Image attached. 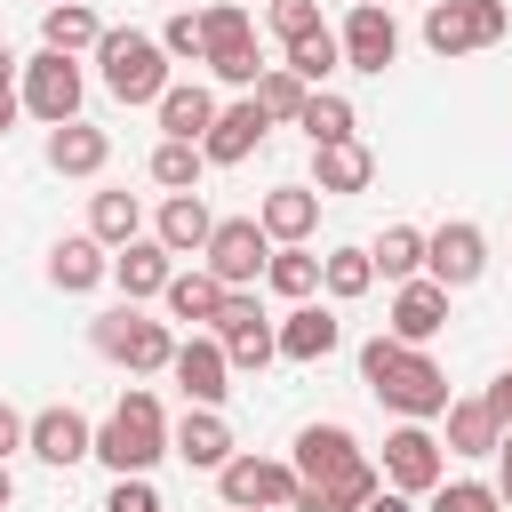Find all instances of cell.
Returning <instances> with one entry per match:
<instances>
[{
	"label": "cell",
	"mask_w": 512,
	"mask_h": 512,
	"mask_svg": "<svg viewBox=\"0 0 512 512\" xmlns=\"http://www.w3.org/2000/svg\"><path fill=\"white\" fill-rule=\"evenodd\" d=\"M144 168H152V184H160V192H200V176H208V152H200V144H176V136H160Z\"/></svg>",
	"instance_id": "36"
},
{
	"label": "cell",
	"mask_w": 512,
	"mask_h": 512,
	"mask_svg": "<svg viewBox=\"0 0 512 512\" xmlns=\"http://www.w3.org/2000/svg\"><path fill=\"white\" fill-rule=\"evenodd\" d=\"M384 488V464H352V472H336V480H304L296 488V504L288 512H368V496Z\"/></svg>",
	"instance_id": "24"
},
{
	"label": "cell",
	"mask_w": 512,
	"mask_h": 512,
	"mask_svg": "<svg viewBox=\"0 0 512 512\" xmlns=\"http://www.w3.org/2000/svg\"><path fill=\"white\" fill-rule=\"evenodd\" d=\"M424 512H504V496H496L488 480H440V488L424 496Z\"/></svg>",
	"instance_id": "40"
},
{
	"label": "cell",
	"mask_w": 512,
	"mask_h": 512,
	"mask_svg": "<svg viewBox=\"0 0 512 512\" xmlns=\"http://www.w3.org/2000/svg\"><path fill=\"white\" fill-rule=\"evenodd\" d=\"M496 464H504V472H512V432H504V448H496Z\"/></svg>",
	"instance_id": "51"
},
{
	"label": "cell",
	"mask_w": 512,
	"mask_h": 512,
	"mask_svg": "<svg viewBox=\"0 0 512 512\" xmlns=\"http://www.w3.org/2000/svg\"><path fill=\"white\" fill-rule=\"evenodd\" d=\"M48 280H56L64 296H88V288L112 280V248H104L96 232H64V240L48 248Z\"/></svg>",
	"instance_id": "20"
},
{
	"label": "cell",
	"mask_w": 512,
	"mask_h": 512,
	"mask_svg": "<svg viewBox=\"0 0 512 512\" xmlns=\"http://www.w3.org/2000/svg\"><path fill=\"white\" fill-rule=\"evenodd\" d=\"M296 128H304V136H312V152H320V144H352L360 112H352V104H344L336 88H312V96H304V120H296Z\"/></svg>",
	"instance_id": "35"
},
{
	"label": "cell",
	"mask_w": 512,
	"mask_h": 512,
	"mask_svg": "<svg viewBox=\"0 0 512 512\" xmlns=\"http://www.w3.org/2000/svg\"><path fill=\"white\" fill-rule=\"evenodd\" d=\"M48 8H56V0H48Z\"/></svg>",
	"instance_id": "54"
},
{
	"label": "cell",
	"mask_w": 512,
	"mask_h": 512,
	"mask_svg": "<svg viewBox=\"0 0 512 512\" xmlns=\"http://www.w3.org/2000/svg\"><path fill=\"white\" fill-rule=\"evenodd\" d=\"M208 336L224 344L232 376H240V368H264V360H280V320H264V304H256L248 288H232V296H224V312H216V328H208Z\"/></svg>",
	"instance_id": "9"
},
{
	"label": "cell",
	"mask_w": 512,
	"mask_h": 512,
	"mask_svg": "<svg viewBox=\"0 0 512 512\" xmlns=\"http://www.w3.org/2000/svg\"><path fill=\"white\" fill-rule=\"evenodd\" d=\"M480 400H488V408H496V424H504V432H512V368H504V376H496V384H488V392H480Z\"/></svg>",
	"instance_id": "45"
},
{
	"label": "cell",
	"mask_w": 512,
	"mask_h": 512,
	"mask_svg": "<svg viewBox=\"0 0 512 512\" xmlns=\"http://www.w3.org/2000/svg\"><path fill=\"white\" fill-rule=\"evenodd\" d=\"M440 328H448V288H440L432 272H424V280H400V288H392V320H384V336H400V344L424 352Z\"/></svg>",
	"instance_id": "14"
},
{
	"label": "cell",
	"mask_w": 512,
	"mask_h": 512,
	"mask_svg": "<svg viewBox=\"0 0 512 512\" xmlns=\"http://www.w3.org/2000/svg\"><path fill=\"white\" fill-rule=\"evenodd\" d=\"M424 272H432L440 288H472V280L488 272V232H480L472 216L432 224V232H424Z\"/></svg>",
	"instance_id": "11"
},
{
	"label": "cell",
	"mask_w": 512,
	"mask_h": 512,
	"mask_svg": "<svg viewBox=\"0 0 512 512\" xmlns=\"http://www.w3.org/2000/svg\"><path fill=\"white\" fill-rule=\"evenodd\" d=\"M288 72H296L304 88H320L328 72H344V40H336V32H312V40H296V48H288Z\"/></svg>",
	"instance_id": "39"
},
{
	"label": "cell",
	"mask_w": 512,
	"mask_h": 512,
	"mask_svg": "<svg viewBox=\"0 0 512 512\" xmlns=\"http://www.w3.org/2000/svg\"><path fill=\"white\" fill-rule=\"evenodd\" d=\"M88 344H96L104 360H120L128 376H160V368L176 360V328H168V320H144L136 304H120V312H96Z\"/></svg>",
	"instance_id": "4"
},
{
	"label": "cell",
	"mask_w": 512,
	"mask_h": 512,
	"mask_svg": "<svg viewBox=\"0 0 512 512\" xmlns=\"http://www.w3.org/2000/svg\"><path fill=\"white\" fill-rule=\"evenodd\" d=\"M168 376H176V392H184V408H224V392H232V360H224V344H216L208 328H192V336L176 344V360H168Z\"/></svg>",
	"instance_id": "13"
},
{
	"label": "cell",
	"mask_w": 512,
	"mask_h": 512,
	"mask_svg": "<svg viewBox=\"0 0 512 512\" xmlns=\"http://www.w3.org/2000/svg\"><path fill=\"white\" fill-rule=\"evenodd\" d=\"M96 72H104V88L120 96V104H160L168 96V48H160V32H104V48H96Z\"/></svg>",
	"instance_id": "3"
},
{
	"label": "cell",
	"mask_w": 512,
	"mask_h": 512,
	"mask_svg": "<svg viewBox=\"0 0 512 512\" xmlns=\"http://www.w3.org/2000/svg\"><path fill=\"white\" fill-rule=\"evenodd\" d=\"M104 512H160V488H152V472H128V480H112Z\"/></svg>",
	"instance_id": "43"
},
{
	"label": "cell",
	"mask_w": 512,
	"mask_h": 512,
	"mask_svg": "<svg viewBox=\"0 0 512 512\" xmlns=\"http://www.w3.org/2000/svg\"><path fill=\"white\" fill-rule=\"evenodd\" d=\"M496 40H512L504 0H432L424 8V48L432 56H472V48H496Z\"/></svg>",
	"instance_id": "5"
},
{
	"label": "cell",
	"mask_w": 512,
	"mask_h": 512,
	"mask_svg": "<svg viewBox=\"0 0 512 512\" xmlns=\"http://www.w3.org/2000/svg\"><path fill=\"white\" fill-rule=\"evenodd\" d=\"M368 256H376V272L400 288V280H424V232L416 224H384L376 240H368Z\"/></svg>",
	"instance_id": "34"
},
{
	"label": "cell",
	"mask_w": 512,
	"mask_h": 512,
	"mask_svg": "<svg viewBox=\"0 0 512 512\" xmlns=\"http://www.w3.org/2000/svg\"><path fill=\"white\" fill-rule=\"evenodd\" d=\"M264 128H272V120L256 112V96H240V104H224V112H216V128L200 136V152H208V168H240V160H248V152L264 144Z\"/></svg>",
	"instance_id": "22"
},
{
	"label": "cell",
	"mask_w": 512,
	"mask_h": 512,
	"mask_svg": "<svg viewBox=\"0 0 512 512\" xmlns=\"http://www.w3.org/2000/svg\"><path fill=\"white\" fill-rule=\"evenodd\" d=\"M168 280H176V256L144 232V240H128L120 256H112V288L128 296V304H144V296H168Z\"/></svg>",
	"instance_id": "23"
},
{
	"label": "cell",
	"mask_w": 512,
	"mask_h": 512,
	"mask_svg": "<svg viewBox=\"0 0 512 512\" xmlns=\"http://www.w3.org/2000/svg\"><path fill=\"white\" fill-rule=\"evenodd\" d=\"M224 296H232V288H224V280H216L208 264H176V280H168V296H160V304H168V320H192V328H216V312H224Z\"/></svg>",
	"instance_id": "28"
},
{
	"label": "cell",
	"mask_w": 512,
	"mask_h": 512,
	"mask_svg": "<svg viewBox=\"0 0 512 512\" xmlns=\"http://www.w3.org/2000/svg\"><path fill=\"white\" fill-rule=\"evenodd\" d=\"M240 8H248V0H240ZM264 8H272V0H264Z\"/></svg>",
	"instance_id": "53"
},
{
	"label": "cell",
	"mask_w": 512,
	"mask_h": 512,
	"mask_svg": "<svg viewBox=\"0 0 512 512\" xmlns=\"http://www.w3.org/2000/svg\"><path fill=\"white\" fill-rule=\"evenodd\" d=\"M160 112V136H176V144H200L208 128H216V96H208V80H168V96L152 104Z\"/></svg>",
	"instance_id": "26"
},
{
	"label": "cell",
	"mask_w": 512,
	"mask_h": 512,
	"mask_svg": "<svg viewBox=\"0 0 512 512\" xmlns=\"http://www.w3.org/2000/svg\"><path fill=\"white\" fill-rule=\"evenodd\" d=\"M240 56H256V16H248L240 0H208V8H200V64L224 72V64H240Z\"/></svg>",
	"instance_id": "19"
},
{
	"label": "cell",
	"mask_w": 512,
	"mask_h": 512,
	"mask_svg": "<svg viewBox=\"0 0 512 512\" xmlns=\"http://www.w3.org/2000/svg\"><path fill=\"white\" fill-rule=\"evenodd\" d=\"M368 176H376V152H368L360 136L312 152V192H368Z\"/></svg>",
	"instance_id": "31"
},
{
	"label": "cell",
	"mask_w": 512,
	"mask_h": 512,
	"mask_svg": "<svg viewBox=\"0 0 512 512\" xmlns=\"http://www.w3.org/2000/svg\"><path fill=\"white\" fill-rule=\"evenodd\" d=\"M88 232L120 256L128 240H144V200H136V192H96V200H88Z\"/></svg>",
	"instance_id": "32"
},
{
	"label": "cell",
	"mask_w": 512,
	"mask_h": 512,
	"mask_svg": "<svg viewBox=\"0 0 512 512\" xmlns=\"http://www.w3.org/2000/svg\"><path fill=\"white\" fill-rule=\"evenodd\" d=\"M360 384H368L400 424H432V416H448V368H440L432 352L400 344V336H368V344H360Z\"/></svg>",
	"instance_id": "1"
},
{
	"label": "cell",
	"mask_w": 512,
	"mask_h": 512,
	"mask_svg": "<svg viewBox=\"0 0 512 512\" xmlns=\"http://www.w3.org/2000/svg\"><path fill=\"white\" fill-rule=\"evenodd\" d=\"M264 24L280 32V48H296V40L328 32V24H320V0H272V8H264Z\"/></svg>",
	"instance_id": "41"
},
{
	"label": "cell",
	"mask_w": 512,
	"mask_h": 512,
	"mask_svg": "<svg viewBox=\"0 0 512 512\" xmlns=\"http://www.w3.org/2000/svg\"><path fill=\"white\" fill-rule=\"evenodd\" d=\"M24 448H32L40 464H56V472H64V464L96 456V424H88L72 400H56V408H40V416H32V440H24Z\"/></svg>",
	"instance_id": "16"
},
{
	"label": "cell",
	"mask_w": 512,
	"mask_h": 512,
	"mask_svg": "<svg viewBox=\"0 0 512 512\" xmlns=\"http://www.w3.org/2000/svg\"><path fill=\"white\" fill-rule=\"evenodd\" d=\"M264 288H272V296H288V304H312V296H320V256H312V248H272Z\"/></svg>",
	"instance_id": "37"
},
{
	"label": "cell",
	"mask_w": 512,
	"mask_h": 512,
	"mask_svg": "<svg viewBox=\"0 0 512 512\" xmlns=\"http://www.w3.org/2000/svg\"><path fill=\"white\" fill-rule=\"evenodd\" d=\"M24 112L32 120H48V128H64V120H80V96H88V80H80V56H56V48H40L32 64H24Z\"/></svg>",
	"instance_id": "8"
},
{
	"label": "cell",
	"mask_w": 512,
	"mask_h": 512,
	"mask_svg": "<svg viewBox=\"0 0 512 512\" xmlns=\"http://www.w3.org/2000/svg\"><path fill=\"white\" fill-rule=\"evenodd\" d=\"M288 464H296V480H336V472H352V464H360V440H352V424L320 416V424H304V432H296Z\"/></svg>",
	"instance_id": "18"
},
{
	"label": "cell",
	"mask_w": 512,
	"mask_h": 512,
	"mask_svg": "<svg viewBox=\"0 0 512 512\" xmlns=\"http://www.w3.org/2000/svg\"><path fill=\"white\" fill-rule=\"evenodd\" d=\"M200 264H208L224 288H256V280H264V264H272V232H264L256 216H216V232H208Z\"/></svg>",
	"instance_id": "7"
},
{
	"label": "cell",
	"mask_w": 512,
	"mask_h": 512,
	"mask_svg": "<svg viewBox=\"0 0 512 512\" xmlns=\"http://www.w3.org/2000/svg\"><path fill=\"white\" fill-rule=\"evenodd\" d=\"M368 512H416V496H400V488H376V496H368Z\"/></svg>",
	"instance_id": "46"
},
{
	"label": "cell",
	"mask_w": 512,
	"mask_h": 512,
	"mask_svg": "<svg viewBox=\"0 0 512 512\" xmlns=\"http://www.w3.org/2000/svg\"><path fill=\"white\" fill-rule=\"evenodd\" d=\"M256 224L272 232V248H312V232H320V192H312V184H272V192L256 200Z\"/></svg>",
	"instance_id": "15"
},
{
	"label": "cell",
	"mask_w": 512,
	"mask_h": 512,
	"mask_svg": "<svg viewBox=\"0 0 512 512\" xmlns=\"http://www.w3.org/2000/svg\"><path fill=\"white\" fill-rule=\"evenodd\" d=\"M104 160H112V136H104V128H88V120L48 128V168H56V176H96Z\"/></svg>",
	"instance_id": "30"
},
{
	"label": "cell",
	"mask_w": 512,
	"mask_h": 512,
	"mask_svg": "<svg viewBox=\"0 0 512 512\" xmlns=\"http://www.w3.org/2000/svg\"><path fill=\"white\" fill-rule=\"evenodd\" d=\"M496 496H504V512H512V472H504V480H496Z\"/></svg>",
	"instance_id": "50"
},
{
	"label": "cell",
	"mask_w": 512,
	"mask_h": 512,
	"mask_svg": "<svg viewBox=\"0 0 512 512\" xmlns=\"http://www.w3.org/2000/svg\"><path fill=\"white\" fill-rule=\"evenodd\" d=\"M368 8H392V0H368Z\"/></svg>",
	"instance_id": "52"
},
{
	"label": "cell",
	"mask_w": 512,
	"mask_h": 512,
	"mask_svg": "<svg viewBox=\"0 0 512 512\" xmlns=\"http://www.w3.org/2000/svg\"><path fill=\"white\" fill-rule=\"evenodd\" d=\"M368 288H376V256L368 248H328L320 256V296L328 304H360Z\"/></svg>",
	"instance_id": "33"
},
{
	"label": "cell",
	"mask_w": 512,
	"mask_h": 512,
	"mask_svg": "<svg viewBox=\"0 0 512 512\" xmlns=\"http://www.w3.org/2000/svg\"><path fill=\"white\" fill-rule=\"evenodd\" d=\"M296 464L288 456H232L224 472H216V496H224V512H288L296 504Z\"/></svg>",
	"instance_id": "6"
},
{
	"label": "cell",
	"mask_w": 512,
	"mask_h": 512,
	"mask_svg": "<svg viewBox=\"0 0 512 512\" xmlns=\"http://www.w3.org/2000/svg\"><path fill=\"white\" fill-rule=\"evenodd\" d=\"M24 440H32V416H24V408H8V400H0V464H8V456H16V448H24Z\"/></svg>",
	"instance_id": "44"
},
{
	"label": "cell",
	"mask_w": 512,
	"mask_h": 512,
	"mask_svg": "<svg viewBox=\"0 0 512 512\" xmlns=\"http://www.w3.org/2000/svg\"><path fill=\"white\" fill-rule=\"evenodd\" d=\"M160 48H168V64H200V16L176 8V16L160 24Z\"/></svg>",
	"instance_id": "42"
},
{
	"label": "cell",
	"mask_w": 512,
	"mask_h": 512,
	"mask_svg": "<svg viewBox=\"0 0 512 512\" xmlns=\"http://www.w3.org/2000/svg\"><path fill=\"white\" fill-rule=\"evenodd\" d=\"M168 456H184L192 472H224L240 448H232V424H224L216 408H184V416L168 424Z\"/></svg>",
	"instance_id": "17"
},
{
	"label": "cell",
	"mask_w": 512,
	"mask_h": 512,
	"mask_svg": "<svg viewBox=\"0 0 512 512\" xmlns=\"http://www.w3.org/2000/svg\"><path fill=\"white\" fill-rule=\"evenodd\" d=\"M448 432H440V448L448 456H496L504 448V424H496V408L472 392V400H448V416H440Z\"/></svg>",
	"instance_id": "29"
},
{
	"label": "cell",
	"mask_w": 512,
	"mask_h": 512,
	"mask_svg": "<svg viewBox=\"0 0 512 512\" xmlns=\"http://www.w3.org/2000/svg\"><path fill=\"white\" fill-rule=\"evenodd\" d=\"M336 344H344V320H336V304H288V320H280V360L312 368V360H328Z\"/></svg>",
	"instance_id": "21"
},
{
	"label": "cell",
	"mask_w": 512,
	"mask_h": 512,
	"mask_svg": "<svg viewBox=\"0 0 512 512\" xmlns=\"http://www.w3.org/2000/svg\"><path fill=\"white\" fill-rule=\"evenodd\" d=\"M16 112H24V96H16V88H0V136L16 128Z\"/></svg>",
	"instance_id": "47"
},
{
	"label": "cell",
	"mask_w": 512,
	"mask_h": 512,
	"mask_svg": "<svg viewBox=\"0 0 512 512\" xmlns=\"http://www.w3.org/2000/svg\"><path fill=\"white\" fill-rule=\"evenodd\" d=\"M248 96H256V112H264L272 128H280V120L296 128V120H304V96H312V88H304V80H296L288 64H272V72H264V80L248 88Z\"/></svg>",
	"instance_id": "38"
},
{
	"label": "cell",
	"mask_w": 512,
	"mask_h": 512,
	"mask_svg": "<svg viewBox=\"0 0 512 512\" xmlns=\"http://www.w3.org/2000/svg\"><path fill=\"white\" fill-rule=\"evenodd\" d=\"M208 232H216V216H208V200H200V192H168V200H160V216H152V240H160L168 256H200V248H208Z\"/></svg>",
	"instance_id": "27"
},
{
	"label": "cell",
	"mask_w": 512,
	"mask_h": 512,
	"mask_svg": "<svg viewBox=\"0 0 512 512\" xmlns=\"http://www.w3.org/2000/svg\"><path fill=\"white\" fill-rule=\"evenodd\" d=\"M336 40H344V72H368V80H384V72L400 64V24H392V8H368V0H352V8H344V24H336Z\"/></svg>",
	"instance_id": "10"
},
{
	"label": "cell",
	"mask_w": 512,
	"mask_h": 512,
	"mask_svg": "<svg viewBox=\"0 0 512 512\" xmlns=\"http://www.w3.org/2000/svg\"><path fill=\"white\" fill-rule=\"evenodd\" d=\"M8 72H16V48H8V40H0V88H8Z\"/></svg>",
	"instance_id": "48"
},
{
	"label": "cell",
	"mask_w": 512,
	"mask_h": 512,
	"mask_svg": "<svg viewBox=\"0 0 512 512\" xmlns=\"http://www.w3.org/2000/svg\"><path fill=\"white\" fill-rule=\"evenodd\" d=\"M104 32H112V24H104L88 0H56V8H40V48H56V56H96Z\"/></svg>",
	"instance_id": "25"
},
{
	"label": "cell",
	"mask_w": 512,
	"mask_h": 512,
	"mask_svg": "<svg viewBox=\"0 0 512 512\" xmlns=\"http://www.w3.org/2000/svg\"><path fill=\"white\" fill-rule=\"evenodd\" d=\"M440 480H448V448H440V432L400 424V432L384 440V488H400V496H432Z\"/></svg>",
	"instance_id": "12"
},
{
	"label": "cell",
	"mask_w": 512,
	"mask_h": 512,
	"mask_svg": "<svg viewBox=\"0 0 512 512\" xmlns=\"http://www.w3.org/2000/svg\"><path fill=\"white\" fill-rule=\"evenodd\" d=\"M8 496H16V472H8V464H0V512H8Z\"/></svg>",
	"instance_id": "49"
},
{
	"label": "cell",
	"mask_w": 512,
	"mask_h": 512,
	"mask_svg": "<svg viewBox=\"0 0 512 512\" xmlns=\"http://www.w3.org/2000/svg\"><path fill=\"white\" fill-rule=\"evenodd\" d=\"M96 456L112 464V480H128V472H152L160 456H168V408L136 384V392H120V408L96 424Z\"/></svg>",
	"instance_id": "2"
}]
</instances>
